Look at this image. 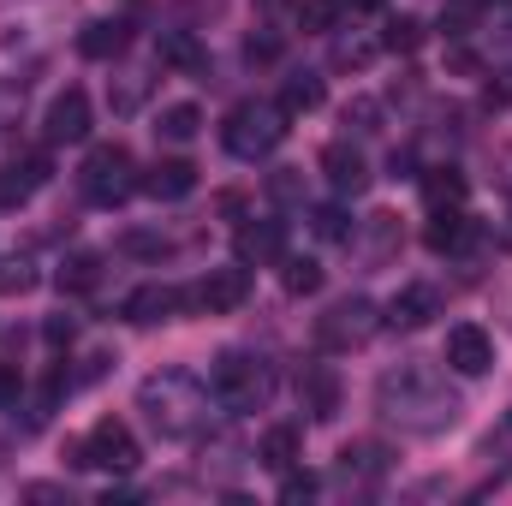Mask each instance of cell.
<instances>
[{"mask_svg":"<svg viewBox=\"0 0 512 506\" xmlns=\"http://www.w3.org/2000/svg\"><path fill=\"white\" fill-rule=\"evenodd\" d=\"M376 405L399 429H411V435L453 429V417H459V399L447 393V381L435 376V370H423V364H399L393 376L376 381Z\"/></svg>","mask_w":512,"mask_h":506,"instance_id":"6da1fadb","label":"cell"},{"mask_svg":"<svg viewBox=\"0 0 512 506\" xmlns=\"http://www.w3.org/2000/svg\"><path fill=\"white\" fill-rule=\"evenodd\" d=\"M137 405L149 411V423L167 435V441H191L197 429H203V417H209V393H203V381L185 376V370H161V376H149L137 387Z\"/></svg>","mask_w":512,"mask_h":506,"instance_id":"7a4b0ae2","label":"cell"},{"mask_svg":"<svg viewBox=\"0 0 512 506\" xmlns=\"http://www.w3.org/2000/svg\"><path fill=\"white\" fill-rule=\"evenodd\" d=\"M209 393H215V405H221V411H233V417H251V411H262V405H268L274 376H268V364H262V358L227 352V358H215Z\"/></svg>","mask_w":512,"mask_h":506,"instance_id":"3957f363","label":"cell"},{"mask_svg":"<svg viewBox=\"0 0 512 506\" xmlns=\"http://www.w3.org/2000/svg\"><path fill=\"white\" fill-rule=\"evenodd\" d=\"M280 137H286V114H280V102H239V108L227 114V126H221V143H227L239 161L268 155Z\"/></svg>","mask_w":512,"mask_h":506,"instance_id":"277c9868","label":"cell"},{"mask_svg":"<svg viewBox=\"0 0 512 506\" xmlns=\"http://www.w3.org/2000/svg\"><path fill=\"white\" fill-rule=\"evenodd\" d=\"M78 185H84V197H90V203L114 209V203H126L143 179L131 173V149H126V143H96V149H90V161H84V173H78Z\"/></svg>","mask_w":512,"mask_h":506,"instance_id":"5b68a950","label":"cell"},{"mask_svg":"<svg viewBox=\"0 0 512 506\" xmlns=\"http://www.w3.org/2000/svg\"><path fill=\"white\" fill-rule=\"evenodd\" d=\"M66 453H72V465L114 471V477H131V471H137V459H143V453H137V435H131L120 417H102V423H96L84 441H72Z\"/></svg>","mask_w":512,"mask_h":506,"instance_id":"8992f818","label":"cell"},{"mask_svg":"<svg viewBox=\"0 0 512 506\" xmlns=\"http://www.w3.org/2000/svg\"><path fill=\"white\" fill-rule=\"evenodd\" d=\"M376 334V304L370 298H340L328 304V316H316V346L322 352H352Z\"/></svg>","mask_w":512,"mask_h":506,"instance_id":"52a82bcc","label":"cell"},{"mask_svg":"<svg viewBox=\"0 0 512 506\" xmlns=\"http://www.w3.org/2000/svg\"><path fill=\"white\" fill-rule=\"evenodd\" d=\"M447 370L453 376H489L495 370V340L477 328V322H459V328H447Z\"/></svg>","mask_w":512,"mask_h":506,"instance_id":"ba28073f","label":"cell"},{"mask_svg":"<svg viewBox=\"0 0 512 506\" xmlns=\"http://www.w3.org/2000/svg\"><path fill=\"white\" fill-rule=\"evenodd\" d=\"M441 316V292L435 286H423V280H411V286H399L393 298H387V328H405V334H417V328H429Z\"/></svg>","mask_w":512,"mask_h":506,"instance_id":"9c48e42d","label":"cell"},{"mask_svg":"<svg viewBox=\"0 0 512 506\" xmlns=\"http://www.w3.org/2000/svg\"><path fill=\"white\" fill-rule=\"evenodd\" d=\"M245 298H251V274L245 268H209L197 280V310H209V316H233Z\"/></svg>","mask_w":512,"mask_h":506,"instance_id":"30bf717a","label":"cell"},{"mask_svg":"<svg viewBox=\"0 0 512 506\" xmlns=\"http://www.w3.org/2000/svg\"><path fill=\"white\" fill-rule=\"evenodd\" d=\"M42 137H48V143H84V137H90V96H84V90H60V96L48 102Z\"/></svg>","mask_w":512,"mask_h":506,"instance_id":"8fae6325","label":"cell"},{"mask_svg":"<svg viewBox=\"0 0 512 506\" xmlns=\"http://www.w3.org/2000/svg\"><path fill=\"white\" fill-rule=\"evenodd\" d=\"M298 405H304L316 423H328V417L340 411V376H334V364H304V370H298Z\"/></svg>","mask_w":512,"mask_h":506,"instance_id":"7c38bea8","label":"cell"},{"mask_svg":"<svg viewBox=\"0 0 512 506\" xmlns=\"http://www.w3.org/2000/svg\"><path fill=\"white\" fill-rule=\"evenodd\" d=\"M185 304H197V292H179V286H137L126 298V322H167L173 310H185Z\"/></svg>","mask_w":512,"mask_h":506,"instance_id":"4fadbf2b","label":"cell"},{"mask_svg":"<svg viewBox=\"0 0 512 506\" xmlns=\"http://www.w3.org/2000/svg\"><path fill=\"white\" fill-rule=\"evenodd\" d=\"M322 173H328V185H334L340 197H358V191L370 185V161H364L358 149H346V143H328V149H322Z\"/></svg>","mask_w":512,"mask_h":506,"instance_id":"5bb4252c","label":"cell"},{"mask_svg":"<svg viewBox=\"0 0 512 506\" xmlns=\"http://www.w3.org/2000/svg\"><path fill=\"white\" fill-rule=\"evenodd\" d=\"M143 191H149V197H161V203H179V197H191V191H197V167H191V161H179V155H173V161H155V167L143 173Z\"/></svg>","mask_w":512,"mask_h":506,"instance_id":"9a60e30c","label":"cell"},{"mask_svg":"<svg viewBox=\"0 0 512 506\" xmlns=\"http://www.w3.org/2000/svg\"><path fill=\"white\" fill-rule=\"evenodd\" d=\"M36 185H48V155L36 149V155H18L6 173H0V203H24Z\"/></svg>","mask_w":512,"mask_h":506,"instance_id":"2e32d148","label":"cell"},{"mask_svg":"<svg viewBox=\"0 0 512 506\" xmlns=\"http://www.w3.org/2000/svg\"><path fill=\"white\" fill-rule=\"evenodd\" d=\"M298 453H304V441H298V429H292V423H268V429H262V441H256V459H262L268 471H292V465H298Z\"/></svg>","mask_w":512,"mask_h":506,"instance_id":"e0dca14e","label":"cell"},{"mask_svg":"<svg viewBox=\"0 0 512 506\" xmlns=\"http://www.w3.org/2000/svg\"><path fill=\"white\" fill-rule=\"evenodd\" d=\"M423 245L435 256H453V251H465L471 245V221L459 215V209H435V221L423 227Z\"/></svg>","mask_w":512,"mask_h":506,"instance_id":"ac0fdd59","label":"cell"},{"mask_svg":"<svg viewBox=\"0 0 512 506\" xmlns=\"http://www.w3.org/2000/svg\"><path fill=\"white\" fill-rule=\"evenodd\" d=\"M280 251H286V227H280V221L239 227V262H274Z\"/></svg>","mask_w":512,"mask_h":506,"instance_id":"d6986e66","label":"cell"},{"mask_svg":"<svg viewBox=\"0 0 512 506\" xmlns=\"http://www.w3.org/2000/svg\"><path fill=\"white\" fill-rule=\"evenodd\" d=\"M131 24H120V18H102V24H90L84 36H78V54H90V60H114L120 48H126Z\"/></svg>","mask_w":512,"mask_h":506,"instance_id":"ffe728a7","label":"cell"},{"mask_svg":"<svg viewBox=\"0 0 512 506\" xmlns=\"http://www.w3.org/2000/svg\"><path fill=\"white\" fill-rule=\"evenodd\" d=\"M54 286H60V292H72V298H78V292H96V286H102V256H90V251L66 256V262H60V274H54Z\"/></svg>","mask_w":512,"mask_h":506,"instance_id":"44dd1931","label":"cell"},{"mask_svg":"<svg viewBox=\"0 0 512 506\" xmlns=\"http://www.w3.org/2000/svg\"><path fill=\"white\" fill-rule=\"evenodd\" d=\"M155 131H161V143H191V137L203 131V114H197V102H173V108H161Z\"/></svg>","mask_w":512,"mask_h":506,"instance_id":"7402d4cb","label":"cell"},{"mask_svg":"<svg viewBox=\"0 0 512 506\" xmlns=\"http://www.w3.org/2000/svg\"><path fill=\"white\" fill-rule=\"evenodd\" d=\"M340 471H346V477H382L387 471V447L382 441H346Z\"/></svg>","mask_w":512,"mask_h":506,"instance_id":"603a6c76","label":"cell"},{"mask_svg":"<svg viewBox=\"0 0 512 506\" xmlns=\"http://www.w3.org/2000/svg\"><path fill=\"white\" fill-rule=\"evenodd\" d=\"M155 54H161V66H179V72L203 66V48H197V36H191V30H167V36L155 42Z\"/></svg>","mask_w":512,"mask_h":506,"instance_id":"cb8c5ba5","label":"cell"},{"mask_svg":"<svg viewBox=\"0 0 512 506\" xmlns=\"http://www.w3.org/2000/svg\"><path fill=\"white\" fill-rule=\"evenodd\" d=\"M316 108H322V78H310V72H304V78H292V84L280 90V114H286V120L316 114Z\"/></svg>","mask_w":512,"mask_h":506,"instance_id":"d4e9b609","label":"cell"},{"mask_svg":"<svg viewBox=\"0 0 512 506\" xmlns=\"http://www.w3.org/2000/svg\"><path fill=\"white\" fill-rule=\"evenodd\" d=\"M423 197H429L435 209H459V203H465V179H459L453 167H435V173L423 179Z\"/></svg>","mask_w":512,"mask_h":506,"instance_id":"484cf974","label":"cell"},{"mask_svg":"<svg viewBox=\"0 0 512 506\" xmlns=\"http://www.w3.org/2000/svg\"><path fill=\"white\" fill-rule=\"evenodd\" d=\"M340 12H346V0H298V30L328 36V30L340 24Z\"/></svg>","mask_w":512,"mask_h":506,"instance_id":"4316f807","label":"cell"},{"mask_svg":"<svg viewBox=\"0 0 512 506\" xmlns=\"http://www.w3.org/2000/svg\"><path fill=\"white\" fill-rule=\"evenodd\" d=\"M280 280H286V292H292V298H310V292H316V286H322V268H316V262H310V256H304V262H298V256H292V262H286V274H280Z\"/></svg>","mask_w":512,"mask_h":506,"instance_id":"83f0119b","label":"cell"},{"mask_svg":"<svg viewBox=\"0 0 512 506\" xmlns=\"http://www.w3.org/2000/svg\"><path fill=\"white\" fill-rule=\"evenodd\" d=\"M382 48H393V54H417V48H423V24H417V18H393L387 36H382Z\"/></svg>","mask_w":512,"mask_h":506,"instance_id":"f1b7e54d","label":"cell"},{"mask_svg":"<svg viewBox=\"0 0 512 506\" xmlns=\"http://www.w3.org/2000/svg\"><path fill=\"white\" fill-rule=\"evenodd\" d=\"M36 286V268L30 262H0V298H18Z\"/></svg>","mask_w":512,"mask_h":506,"instance_id":"f546056e","label":"cell"},{"mask_svg":"<svg viewBox=\"0 0 512 506\" xmlns=\"http://www.w3.org/2000/svg\"><path fill=\"white\" fill-rule=\"evenodd\" d=\"M310 227H316V239H352L346 209H334V203H328V209H316V215H310Z\"/></svg>","mask_w":512,"mask_h":506,"instance_id":"4dcf8cb0","label":"cell"},{"mask_svg":"<svg viewBox=\"0 0 512 506\" xmlns=\"http://www.w3.org/2000/svg\"><path fill=\"white\" fill-rule=\"evenodd\" d=\"M399 245V215H370V251L387 256Z\"/></svg>","mask_w":512,"mask_h":506,"instance_id":"1f68e13d","label":"cell"},{"mask_svg":"<svg viewBox=\"0 0 512 506\" xmlns=\"http://www.w3.org/2000/svg\"><path fill=\"white\" fill-rule=\"evenodd\" d=\"M370 60H376V42H340V48H334V66H340V72H358V66H370Z\"/></svg>","mask_w":512,"mask_h":506,"instance_id":"d6a6232c","label":"cell"},{"mask_svg":"<svg viewBox=\"0 0 512 506\" xmlns=\"http://www.w3.org/2000/svg\"><path fill=\"white\" fill-rule=\"evenodd\" d=\"M268 197H274V203H292V197H304V179H298V167H280V173H268Z\"/></svg>","mask_w":512,"mask_h":506,"instance_id":"836d02e7","label":"cell"},{"mask_svg":"<svg viewBox=\"0 0 512 506\" xmlns=\"http://www.w3.org/2000/svg\"><path fill=\"white\" fill-rule=\"evenodd\" d=\"M376 120H382V108H376L370 96H358V102H346V126H352V131H376Z\"/></svg>","mask_w":512,"mask_h":506,"instance_id":"e575fe53","label":"cell"},{"mask_svg":"<svg viewBox=\"0 0 512 506\" xmlns=\"http://www.w3.org/2000/svg\"><path fill=\"white\" fill-rule=\"evenodd\" d=\"M120 251L126 256H167V239H155V233H126Z\"/></svg>","mask_w":512,"mask_h":506,"instance_id":"d590c367","label":"cell"},{"mask_svg":"<svg viewBox=\"0 0 512 506\" xmlns=\"http://www.w3.org/2000/svg\"><path fill=\"white\" fill-rule=\"evenodd\" d=\"M72 334H78V328H72V316H54V322L42 328V340H48V346H72Z\"/></svg>","mask_w":512,"mask_h":506,"instance_id":"8d00e7d4","label":"cell"},{"mask_svg":"<svg viewBox=\"0 0 512 506\" xmlns=\"http://www.w3.org/2000/svg\"><path fill=\"white\" fill-rule=\"evenodd\" d=\"M245 54H251V60H262V66H268V60L280 54V36H251V42H245Z\"/></svg>","mask_w":512,"mask_h":506,"instance_id":"74e56055","label":"cell"},{"mask_svg":"<svg viewBox=\"0 0 512 506\" xmlns=\"http://www.w3.org/2000/svg\"><path fill=\"white\" fill-rule=\"evenodd\" d=\"M316 495V477H286V489H280V501H310Z\"/></svg>","mask_w":512,"mask_h":506,"instance_id":"f35d334b","label":"cell"},{"mask_svg":"<svg viewBox=\"0 0 512 506\" xmlns=\"http://www.w3.org/2000/svg\"><path fill=\"white\" fill-rule=\"evenodd\" d=\"M18 387H24L18 364H0V405H6V399H18Z\"/></svg>","mask_w":512,"mask_h":506,"instance_id":"ab89813d","label":"cell"},{"mask_svg":"<svg viewBox=\"0 0 512 506\" xmlns=\"http://www.w3.org/2000/svg\"><path fill=\"white\" fill-rule=\"evenodd\" d=\"M346 6H352V12H382L387 0H346Z\"/></svg>","mask_w":512,"mask_h":506,"instance_id":"60d3db41","label":"cell"}]
</instances>
